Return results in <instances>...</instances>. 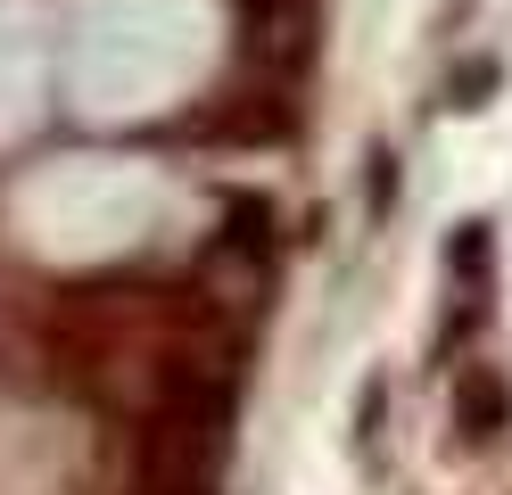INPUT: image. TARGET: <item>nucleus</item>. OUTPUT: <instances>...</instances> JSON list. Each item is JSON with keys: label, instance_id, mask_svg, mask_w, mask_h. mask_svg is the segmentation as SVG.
<instances>
[{"label": "nucleus", "instance_id": "f257e3e1", "mask_svg": "<svg viewBox=\"0 0 512 495\" xmlns=\"http://www.w3.org/2000/svg\"><path fill=\"white\" fill-rule=\"evenodd\" d=\"M223 413H232V388L223 380H207L190 355L166 363L157 405L141 421V446H133V495H207L215 446H223Z\"/></svg>", "mask_w": 512, "mask_h": 495}, {"label": "nucleus", "instance_id": "f03ea898", "mask_svg": "<svg viewBox=\"0 0 512 495\" xmlns=\"http://www.w3.org/2000/svg\"><path fill=\"white\" fill-rule=\"evenodd\" d=\"M504 421H512V388L488 372V363H471L463 388H455V429L471 446H488V438H504Z\"/></svg>", "mask_w": 512, "mask_h": 495}, {"label": "nucleus", "instance_id": "7ed1b4c3", "mask_svg": "<svg viewBox=\"0 0 512 495\" xmlns=\"http://www.w3.org/2000/svg\"><path fill=\"white\" fill-rule=\"evenodd\" d=\"M223 248H232V256H248V264H265V256H273V207H265L256 190L223 198Z\"/></svg>", "mask_w": 512, "mask_h": 495}, {"label": "nucleus", "instance_id": "20e7f679", "mask_svg": "<svg viewBox=\"0 0 512 495\" xmlns=\"http://www.w3.org/2000/svg\"><path fill=\"white\" fill-rule=\"evenodd\" d=\"M488 256H496V231H488V223H463V231H455V248H446V264H455L463 281L488 273Z\"/></svg>", "mask_w": 512, "mask_h": 495}, {"label": "nucleus", "instance_id": "39448f33", "mask_svg": "<svg viewBox=\"0 0 512 495\" xmlns=\"http://www.w3.org/2000/svg\"><path fill=\"white\" fill-rule=\"evenodd\" d=\"M389 198H397V157L372 149V215H389Z\"/></svg>", "mask_w": 512, "mask_h": 495}, {"label": "nucleus", "instance_id": "423d86ee", "mask_svg": "<svg viewBox=\"0 0 512 495\" xmlns=\"http://www.w3.org/2000/svg\"><path fill=\"white\" fill-rule=\"evenodd\" d=\"M479 91H496V66H488V58L455 75V108H479Z\"/></svg>", "mask_w": 512, "mask_h": 495}]
</instances>
